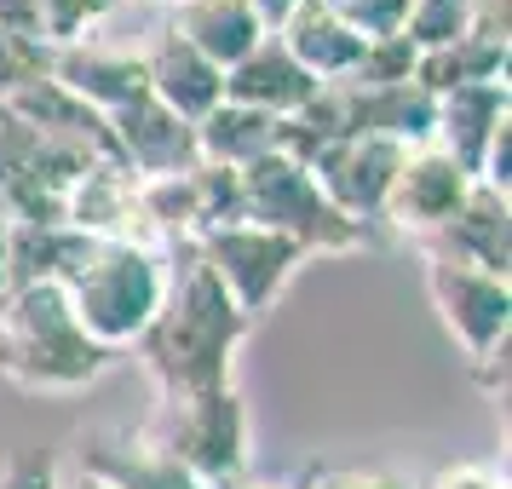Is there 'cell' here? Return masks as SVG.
I'll list each match as a JSON object with an SVG mask.
<instances>
[{
	"instance_id": "4",
	"label": "cell",
	"mask_w": 512,
	"mask_h": 489,
	"mask_svg": "<svg viewBox=\"0 0 512 489\" xmlns=\"http://www.w3.org/2000/svg\"><path fill=\"white\" fill-rule=\"evenodd\" d=\"M242 219L259 225V231L288 236L305 259L311 254H351V248L369 242V231L357 219H346L317 190V179L305 173V162L282 156V150L259 156L254 167H242Z\"/></svg>"
},
{
	"instance_id": "32",
	"label": "cell",
	"mask_w": 512,
	"mask_h": 489,
	"mask_svg": "<svg viewBox=\"0 0 512 489\" xmlns=\"http://www.w3.org/2000/svg\"><path fill=\"white\" fill-rule=\"evenodd\" d=\"M58 489H104L98 478H87V472H70V478H58Z\"/></svg>"
},
{
	"instance_id": "19",
	"label": "cell",
	"mask_w": 512,
	"mask_h": 489,
	"mask_svg": "<svg viewBox=\"0 0 512 489\" xmlns=\"http://www.w3.org/2000/svg\"><path fill=\"white\" fill-rule=\"evenodd\" d=\"M190 133H196V162L236 167V173L277 150V121L265 110H248V104H213Z\"/></svg>"
},
{
	"instance_id": "1",
	"label": "cell",
	"mask_w": 512,
	"mask_h": 489,
	"mask_svg": "<svg viewBox=\"0 0 512 489\" xmlns=\"http://www.w3.org/2000/svg\"><path fill=\"white\" fill-rule=\"evenodd\" d=\"M167 259H179V265H167V294L150 328L133 340V351L162 397L219 392V386H231V357L248 334V317L213 282V271L190 242H167Z\"/></svg>"
},
{
	"instance_id": "5",
	"label": "cell",
	"mask_w": 512,
	"mask_h": 489,
	"mask_svg": "<svg viewBox=\"0 0 512 489\" xmlns=\"http://www.w3.org/2000/svg\"><path fill=\"white\" fill-rule=\"evenodd\" d=\"M139 432L150 443H162L167 455L208 489L248 466V409H242L236 386L196 397H162L150 426H139Z\"/></svg>"
},
{
	"instance_id": "26",
	"label": "cell",
	"mask_w": 512,
	"mask_h": 489,
	"mask_svg": "<svg viewBox=\"0 0 512 489\" xmlns=\"http://www.w3.org/2000/svg\"><path fill=\"white\" fill-rule=\"evenodd\" d=\"M47 52L41 41H18V35H0V98H12L18 87L47 75Z\"/></svg>"
},
{
	"instance_id": "33",
	"label": "cell",
	"mask_w": 512,
	"mask_h": 489,
	"mask_svg": "<svg viewBox=\"0 0 512 489\" xmlns=\"http://www.w3.org/2000/svg\"><path fill=\"white\" fill-rule=\"evenodd\" d=\"M12 282H6V225H0V294H6Z\"/></svg>"
},
{
	"instance_id": "29",
	"label": "cell",
	"mask_w": 512,
	"mask_h": 489,
	"mask_svg": "<svg viewBox=\"0 0 512 489\" xmlns=\"http://www.w3.org/2000/svg\"><path fill=\"white\" fill-rule=\"evenodd\" d=\"M0 35H18V41H41V18H35V0H0Z\"/></svg>"
},
{
	"instance_id": "20",
	"label": "cell",
	"mask_w": 512,
	"mask_h": 489,
	"mask_svg": "<svg viewBox=\"0 0 512 489\" xmlns=\"http://www.w3.org/2000/svg\"><path fill=\"white\" fill-rule=\"evenodd\" d=\"M415 81L426 93H455V87H478V81H507V35L489 29H466L455 47L420 52Z\"/></svg>"
},
{
	"instance_id": "28",
	"label": "cell",
	"mask_w": 512,
	"mask_h": 489,
	"mask_svg": "<svg viewBox=\"0 0 512 489\" xmlns=\"http://www.w3.org/2000/svg\"><path fill=\"white\" fill-rule=\"evenodd\" d=\"M311 489H409L397 472L380 466H334V472H311Z\"/></svg>"
},
{
	"instance_id": "3",
	"label": "cell",
	"mask_w": 512,
	"mask_h": 489,
	"mask_svg": "<svg viewBox=\"0 0 512 489\" xmlns=\"http://www.w3.org/2000/svg\"><path fill=\"white\" fill-rule=\"evenodd\" d=\"M110 351L87 340L58 282H18L0 294V374L24 392H87Z\"/></svg>"
},
{
	"instance_id": "22",
	"label": "cell",
	"mask_w": 512,
	"mask_h": 489,
	"mask_svg": "<svg viewBox=\"0 0 512 489\" xmlns=\"http://www.w3.org/2000/svg\"><path fill=\"white\" fill-rule=\"evenodd\" d=\"M466 29H472V0H409L403 41L415 52H438V47H455Z\"/></svg>"
},
{
	"instance_id": "23",
	"label": "cell",
	"mask_w": 512,
	"mask_h": 489,
	"mask_svg": "<svg viewBox=\"0 0 512 489\" xmlns=\"http://www.w3.org/2000/svg\"><path fill=\"white\" fill-rule=\"evenodd\" d=\"M121 0H35V18H41V47H75L87 41V29L98 18H110Z\"/></svg>"
},
{
	"instance_id": "31",
	"label": "cell",
	"mask_w": 512,
	"mask_h": 489,
	"mask_svg": "<svg viewBox=\"0 0 512 489\" xmlns=\"http://www.w3.org/2000/svg\"><path fill=\"white\" fill-rule=\"evenodd\" d=\"M248 6H254V18L265 24V35H271V29H277L282 18H288V12L300 6V0H248Z\"/></svg>"
},
{
	"instance_id": "13",
	"label": "cell",
	"mask_w": 512,
	"mask_h": 489,
	"mask_svg": "<svg viewBox=\"0 0 512 489\" xmlns=\"http://www.w3.org/2000/svg\"><path fill=\"white\" fill-rule=\"evenodd\" d=\"M144 87H150L156 104H167V110L179 121H190V127L208 116L213 104H225V70L208 64V58L190 47V41H179L173 29H162L156 47L144 52Z\"/></svg>"
},
{
	"instance_id": "11",
	"label": "cell",
	"mask_w": 512,
	"mask_h": 489,
	"mask_svg": "<svg viewBox=\"0 0 512 489\" xmlns=\"http://www.w3.org/2000/svg\"><path fill=\"white\" fill-rule=\"evenodd\" d=\"M104 127H110V144H116V162L133 179H162V173H190L196 167V133H190V121H179L150 93L133 98L116 116H104Z\"/></svg>"
},
{
	"instance_id": "18",
	"label": "cell",
	"mask_w": 512,
	"mask_h": 489,
	"mask_svg": "<svg viewBox=\"0 0 512 489\" xmlns=\"http://www.w3.org/2000/svg\"><path fill=\"white\" fill-rule=\"evenodd\" d=\"M167 29H173L179 41H190V47L202 52L208 64H219V70L242 64V58L265 41V24L254 18L248 0H179Z\"/></svg>"
},
{
	"instance_id": "25",
	"label": "cell",
	"mask_w": 512,
	"mask_h": 489,
	"mask_svg": "<svg viewBox=\"0 0 512 489\" xmlns=\"http://www.w3.org/2000/svg\"><path fill=\"white\" fill-rule=\"evenodd\" d=\"M340 12V24L357 29L363 41H386V35H403V18H409V0H328Z\"/></svg>"
},
{
	"instance_id": "12",
	"label": "cell",
	"mask_w": 512,
	"mask_h": 489,
	"mask_svg": "<svg viewBox=\"0 0 512 489\" xmlns=\"http://www.w3.org/2000/svg\"><path fill=\"white\" fill-rule=\"evenodd\" d=\"M47 75L64 87L70 98H81L93 116H116L133 98H144V58L98 41H75V47H52L47 52Z\"/></svg>"
},
{
	"instance_id": "9",
	"label": "cell",
	"mask_w": 512,
	"mask_h": 489,
	"mask_svg": "<svg viewBox=\"0 0 512 489\" xmlns=\"http://www.w3.org/2000/svg\"><path fill=\"white\" fill-rule=\"evenodd\" d=\"M466 190H472V173H466L455 156H443L438 144H420V150H409L403 167H397L380 219H392L397 231L415 236V242H432V236L461 213Z\"/></svg>"
},
{
	"instance_id": "16",
	"label": "cell",
	"mask_w": 512,
	"mask_h": 489,
	"mask_svg": "<svg viewBox=\"0 0 512 489\" xmlns=\"http://www.w3.org/2000/svg\"><path fill=\"white\" fill-rule=\"evenodd\" d=\"M323 93V81H311V75L282 52L277 35H265L242 64L225 70V104H248V110H265L271 121H288L300 116L311 98Z\"/></svg>"
},
{
	"instance_id": "14",
	"label": "cell",
	"mask_w": 512,
	"mask_h": 489,
	"mask_svg": "<svg viewBox=\"0 0 512 489\" xmlns=\"http://www.w3.org/2000/svg\"><path fill=\"white\" fill-rule=\"evenodd\" d=\"M420 248L461 259V265L489 271V277H512V208H507V196L472 185L461 213H455L432 242H420Z\"/></svg>"
},
{
	"instance_id": "17",
	"label": "cell",
	"mask_w": 512,
	"mask_h": 489,
	"mask_svg": "<svg viewBox=\"0 0 512 489\" xmlns=\"http://www.w3.org/2000/svg\"><path fill=\"white\" fill-rule=\"evenodd\" d=\"M512 121V93L507 81H478V87H455V93H438V121H432V144L443 156L478 179V162H484L489 139Z\"/></svg>"
},
{
	"instance_id": "8",
	"label": "cell",
	"mask_w": 512,
	"mask_h": 489,
	"mask_svg": "<svg viewBox=\"0 0 512 489\" xmlns=\"http://www.w3.org/2000/svg\"><path fill=\"white\" fill-rule=\"evenodd\" d=\"M403 144L392 139H374V133H346V139L323 144L311 162H305V173L317 179V190H323L334 208L346 213V219H380V208H386V190H392L397 167H403Z\"/></svg>"
},
{
	"instance_id": "2",
	"label": "cell",
	"mask_w": 512,
	"mask_h": 489,
	"mask_svg": "<svg viewBox=\"0 0 512 489\" xmlns=\"http://www.w3.org/2000/svg\"><path fill=\"white\" fill-rule=\"evenodd\" d=\"M58 288L70 300L75 323L87 328V340L116 357L150 328L156 305H162L167 248L133 242V236H87L75 248L70 271L58 277Z\"/></svg>"
},
{
	"instance_id": "15",
	"label": "cell",
	"mask_w": 512,
	"mask_h": 489,
	"mask_svg": "<svg viewBox=\"0 0 512 489\" xmlns=\"http://www.w3.org/2000/svg\"><path fill=\"white\" fill-rule=\"evenodd\" d=\"M282 41V52L300 64L311 81H323V87H334V81H346L351 70H357V58H363V35L357 29L340 24V12L328 6V0H300L288 18H282L277 29H271Z\"/></svg>"
},
{
	"instance_id": "6",
	"label": "cell",
	"mask_w": 512,
	"mask_h": 489,
	"mask_svg": "<svg viewBox=\"0 0 512 489\" xmlns=\"http://www.w3.org/2000/svg\"><path fill=\"white\" fill-rule=\"evenodd\" d=\"M196 254H202V265L213 271V282L231 294V305L254 323L265 305L277 300L282 288L294 282V271L305 265V254L288 242V236L277 231H259V225H225V231H208L190 242Z\"/></svg>"
},
{
	"instance_id": "21",
	"label": "cell",
	"mask_w": 512,
	"mask_h": 489,
	"mask_svg": "<svg viewBox=\"0 0 512 489\" xmlns=\"http://www.w3.org/2000/svg\"><path fill=\"white\" fill-rule=\"evenodd\" d=\"M190 185H196V236L225 231V225H242V173L236 167H190ZM190 236V242H196Z\"/></svg>"
},
{
	"instance_id": "10",
	"label": "cell",
	"mask_w": 512,
	"mask_h": 489,
	"mask_svg": "<svg viewBox=\"0 0 512 489\" xmlns=\"http://www.w3.org/2000/svg\"><path fill=\"white\" fill-rule=\"evenodd\" d=\"M75 472L98 478L104 489H208V484H196L162 443H150L133 426H93V432H81L75 438Z\"/></svg>"
},
{
	"instance_id": "34",
	"label": "cell",
	"mask_w": 512,
	"mask_h": 489,
	"mask_svg": "<svg viewBox=\"0 0 512 489\" xmlns=\"http://www.w3.org/2000/svg\"><path fill=\"white\" fill-rule=\"evenodd\" d=\"M173 6H179V0H173Z\"/></svg>"
},
{
	"instance_id": "7",
	"label": "cell",
	"mask_w": 512,
	"mask_h": 489,
	"mask_svg": "<svg viewBox=\"0 0 512 489\" xmlns=\"http://www.w3.org/2000/svg\"><path fill=\"white\" fill-rule=\"evenodd\" d=\"M420 265H426V294L438 305L443 328L455 334V346L466 351V363H484L489 351L507 346V328H512V282L507 277L472 271L461 259L432 254V248H420Z\"/></svg>"
},
{
	"instance_id": "27",
	"label": "cell",
	"mask_w": 512,
	"mask_h": 489,
	"mask_svg": "<svg viewBox=\"0 0 512 489\" xmlns=\"http://www.w3.org/2000/svg\"><path fill=\"white\" fill-rule=\"evenodd\" d=\"M58 461H52L47 449H24V455H12V461L0 466V489H58Z\"/></svg>"
},
{
	"instance_id": "30",
	"label": "cell",
	"mask_w": 512,
	"mask_h": 489,
	"mask_svg": "<svg viewBox=\"0 0 512 489\" xmlns=\"http://www.w3.org/2000/svg\"><path fill=\"white\" fill-rule=\"evenodd\" d=\"M213 489H311V472H300V478H265V472H236V478H225V484H213Z\"/></svg>"
},
{
	"instance_id": "24",
	"label": "cell",
	"mask_w": 512,
	"mask_h": 489,
	"mask_svg": "<svg viewBox=\"0 0 512 489\" xmlns=\"http://www.w3.org/2000/svg\"><path fill=\"white\" fill-rule=\"evenodd\" d=\"M415 64L420 52L403 41V35H386V41H369L357 70L346 75L351 87H397V81H415Z\"/></svg>"
}]
</instances>
